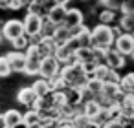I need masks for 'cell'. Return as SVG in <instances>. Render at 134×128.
<instances>
[{
  "label": "cell",
  "instance_id": "5bb4252c",
  "mask_svg": "<svg viewBox=\"0 0 134 128\" xmlns=\"http://www.w3.org/2000/svg\"><path fill=\"white\" fill-rule=\"evenodd\" d=\"M72 37H74V31H72V28H68L66 24H59L57 29H55V33H53V40L57 42V46L66 44Z\"/></svg>",
  "mask_w": 134,
  "mask_h": 128
},
{
  "label": "cell",
  "instance_id": "4dcf8cb0",
  "mask_svg": "<svg viewBox=\"0 0 134 128\" xmlns=\"http://www.w3.org/2000/svg\"><path fill=\"white\" fill-rule=\"evenodd\" d=\"M103 128H125V124L119 119H112V121H107Z\"/></svg>",
  "mask_w": 134,
  "mask_h": 128
},
{
  "label": "cell",
  "instance_id": "cb8c5ba5",
  "mask_svg": "<svg viewBox=\"0 0 134 128\" xmlns=\"http://www.w3.org/2000/svg\"><path fill=\"white\" fill-rule=\"evenodd\" d=\"M121 88L127 93H134V71H130V73L121 77Z\"/></svg>",
  "mask_w": 134,
  "mask_h": 128
},
{
  "label": "cell",
  "instance_id": "4316f807",
  "mask_svg": "<svg viewBox=\"0 0 134 128\" xmlns=\"http://www.w3.org/2000/svg\"><path fill=\"white\" fill-rule=\"evenodd\" d=\"M123 2H125V0H99V6L119 11V8H121V4H123Z\"/></svg>",
  "mask_w": 134,
  "mask_h": 128
},
{
  "label": "cell",
  "instance_id": "ba28073f",
  "mask_svg": "<svg viewBox=\"0 0 134 128\" xmlns=\"http://www.w3.org/2000/svg\"><path fill=\"white\" fill-rule=\"evenodd\" d=\"M9 64L13 66V71H19V73H24L26 71V66H28V57H26V51H20V50H11L6 53Z\"/></svg>",
  "mask_w": 134,
  "mask_h": 128
},
{
  "label": "cell",
  "instance_id": "5b68a950",
  "mask_svg": "<svg viewBox=\"0 0 134 128\" xmlns=\"http://www.w3.org/2000/svg\"><path fill=\"white\" fill-rule=\"evenodd\" d=\"M42 19H44V15H41V13L26 11V17L22 19L24 28H26V35H30V37L41 35L42 33Z\"/></svg>",
  "mask_w": 134,
  "mask_h": 128
},
{
  "label": "cell",
  "instance_id": "e0dca14e",
  "mask_svg": "<svg viewBox=\"0 0 134 128\" xmlns=\"http://www.w3.org/2000/svg\"><path fill=\"white\" fill-rule=\"evenodd\" d=\"M75 55H77V60L79 62H94L96 60V48L94 46H85V48H79L77 51H75Z\"/></svg>",
  "mask_w": 134,
  "mask_h": 128
},
{
  "label": "cell",
  "instance_id": "1f68e13d",
  "mask_svg": "<svg viewBox=\"0 0 134 128\" xmlns=\"http://www.w3.org/2000/svg\"><path fill=\"white\" fill-rule=\"evenodd\" d=\"M59 128H79V126L75 124L74 119H61V126Z\"/></svg>",
  "mask_w": 134,
  "mask_h": 128
},
{
  "label": "cell",
  "instance_id": "d590c367",
  "mask_svg": "<svg viewBox=\"0 0 134 128\" xmlns=\"http://www.w3.org/2000/svg\"><path fill=\"white\" fill-rule=\"evenodd\" d=\"M81 2H88V0H81Z\"/></svg>",
  "mask_w": 134,
  "mask_h": 128
},
{
  "label": "cell",
  "instance_id": "836d02e7",
  "mask_svg": "<svg viewBox=\"0 0 134 128\" xmlns=\"http://www.w3.org/2000/svg\"><path fill=\"white\" fill-rule=\"evenodd\" d=\"M11 128H30V124L28 123H24V121H20V123H17L15 126H11Z\"/></svg>",
  "mask_w": 134,
  "mask_h": 128
},
{
  "label": "cell",
  "instance_id": "603a6c76",
  "mask_svg": "<svg viewBox=\"0 0 134 128\" xmlns=\"http://www.w3.org/2000/svg\"><path fill=\"white\" fill-rule=\"evenodd\" d=\"M86 88H88L94 95H97V93L103 92V88H105V81H101V79H97V77H90L88 82H86Z\"/></svg>",
  "mask_w": 134,
  "mask_h": 128
},
{
  "label": "cell",
  "instance_id": "9a60e30c",
  "mask_svg": "<svg viewBox=\"0 0 134 128\" xmlns=\"http://www.w3.org/2000/svg\"><path fill=\"white\" fill-rule=\"evenodd\" d=\"M64 24H66L68 28L74 29V28L85 24V17H83V13H81L79 9H75V8H68V13H66V19H64Z\"/></svg>",
  "mask_w": 134,
  "mask_h": 128
},
{
  "label": "cell",
  "instance_id": "30bf717a",
  "mask_svg": "<svg viewBox=\"0 0 134 128\" xmlns=\"http://www.w3.org/2000/svg\"><path fill=\"white\" fill-rule=\"evenodd\" d=\"M105 53H107V64L110 66V68H114V70H121V68H125V55L121 53V51H118L114 46L112 48H107L105 50Z\"/></svg>",
  "mask_w": 134,
  "mask_h": 128
},
{
  "label": "cell",
  "instance_id": "f546056e",
  "mask_svg": "<svg viewBox=\"0 0 134 128\" xmlns=\"http://www.w3.org/2000/svg\"><path fill=\"white\" fill-rule=\"evenodd\" d=\"M97 66H99V64H97L96 60H94V62H85V64H83V68H85V71H86V75H88V77H94V73H96Z\"/></svg>",
  "mask_w": 134,
  "mask_h": 128
},
{
  "label": "cell",
  "instance_id": "484cf974",
  "mask_svg": "<svg viewBox=\"0 0 134 128\" xmlns=\"http://www.w3.org/2000/svg\"><path fill=\"white\" fill-rule=\"evenodd\" d=\"M50 84H52V90H55V92H59V90H66V88H68V84H66V81L63 79L61 73L55 75V77H52V79H50Z\"/></svg>",
  "mask_w": 134,
  "mask_h": 128
},
{
  "label": "cell",
  "instance_id": "4fadbf2b",
  "mask_svg": "<svg viewBox=\"0 0 134 128\" xmlns=\"http://www.w3.org/2000/svg\"><path fill=\"white\" fill-rule=\"evenodd\" d=\"M101 112H103V106L99 104V101H97L96 97L83 102V113L88 115L90 119H97V117L101 115Z\"/></svg>",
  "mask_w": 134,
  "mask_h": 128
},
{
  "label": "cell",
  "instance_id": "6da1fadb",
  "mask_svg": "<svg viewBox=\"0 0 134 128\" xmlns=\"http://www.w3.org/2000/svg\"><path fill=\"white\" fill-rule=\"evenodd\" d=\"M61 75L63 79L66 81L68 88L72 86H77V88H85L86 82H88V75L83 68V62H68V64H63L61 68Z\"/></svg>",
  "mask_w": 134,
  "mask_h": 128
},
{
  "label": "cell",
  "instance_id": "3957f363",
  "mask_svg": "<svg viewBox=\"0 0 134 128\" xmlns=\"http://www.w3.org/2000/svg\"><path fill=\"white\" fill-rule=\"evenodd\" d=\"M26 57H28V66H26V75L30 77H39L41 75V66H42V57L39 53L37 44H30L26 50Z\"/></svg>",
  "mask_w": 134,
  "mask_h": 128
},
{
  "label": "cell",
  "instance_id": "2e32d148",
  "mask_svg": "<svg viewBox=\"0 0 134 128\" xmlns=\"http://www.w3.org/2000/svg\"><path fill=\"white\" fill-rule=\"evenodd\" d=\"M20 121H24V113H20L19 110H6L4 113H2V126H15L17 123H20Z\"/></svg>",
  "mask_w": 134,
  "mask_h": 128
},
{
  "label": "cell",
  "instance_id": "9c48e42d",
  "mask_svg": "<svg viewBox=\"0 0 134 128\" xmlns=\"http://www.w3.org/2000/svg\"><path fill=\"white\" fill-rule=\"evenodd\" d=\"M17 101H19V104H22L24 108H35V106H37V101H39V95H37V92L33 90V86H24V88L19 90Z\"/></svg>",
  "mask_w": 134,
  "mask_h": 128
},
{
  "label": "cell",
  "instance_id": "8fae6325",
  "mask_svg": "<svg viewBox=\"0 0 134 128\" xmlns=\"http://www.w3.org/2000/svg\"><path fill=\"white\" fill-rule=\"evenodd\" d=\"M66 104L77 108L85 102V95H83V88H77V86H72V88H66Z\"/></svg>",
  "mask_w": 134,
  "mask_h": 128
},
{
  "label": "cell",
  "instance_id": "277c9868",
  "mask_svg": "<svg viewBox=\"0 0 134 128\" xmlns=\"http://www.w3.org/2000/svg\"><path fill=\"white\" fill-rule=\"evenodd\" d=\"M26 33V28H24V20H17V19H11L4 24L2 28V42H11L15 40L17 37L24 35Z\"/></svg>",
  "mask_w": 134,
  "mask_h": 128
},
{
  "label": "cell",
  "instance_id": "d4e9b609",
  "mask_svg": "<svg viewBox=\"0 0 134 128\" xmlns=\"http://www.w3.org/2000/svg\"><path fill=\"white\" fill-rule=\"evenodd\" d=\"M13 73V66L9 64V60H8V57L4 55L2 59H0V77H9Z\"/></svg>",
  "mask_w": 134,
  "mask_h": 128
},
{
  "label": "cell",
  "instance_id": "8992f818",
  "mask_svg": "<svg viewBox=\"0 0 134 128\" xmlns=\"http://www.w3.org/2000/svg\"><path fill=\"white\" fill-rule=\"evenodd\" d=\"M61 60L55 57V55H50V57H44L42 59V66H41V75L39 77H44V79H52L55 75L61 73Z\"/></svg>",
  "mask_w": 134,
  "mask_h": 128
},
{
  "label": "cell",
  "instance_id": "44dd1931",
  "mask_svg": "<svg viewBox=\"0 0 134 128\" xmlns=\"http://www.w3.org/2000/svg\"><path fill=\"white\" fill-rule=\"evenodd\" d=\"M41 119H42V115H41V112H39L37 108H28V110L24 112V123H28L30 126L41 123Z\"/></svg>",
  "mask_w": 134,
  "mask_h": 128
},
{
  "label": "cell",
  "instance_id": "8d00e7d4",
  "mask_svg": "<svg viewBox=\"0 0 134 128\" xmlns=\"http://www.w3.org/2000/svg\"><path fill=\"white\" fill-rule=\"evenodd\" d=\"M2 128H9V126H2Z\"/></svg>",
  "mask_w": 134,
  "mask_h": 128
},
{
  "label": "cell",
  "instance_id": "d6986e66",
  "mask_svg": "<svg viewBox=\"0 0 134 128\" xmlns=\"http://www.w3.org/2000/svg\"><path fill=\"white\" fill-rule=\"evenodd\" d=\"M116 17H118V11L116 9H110V8H103L99 13H97V20L101 24H114L116 22Z\"/></svg>",
  "mask_w": 134,
  "mask_h": 128
},
{
  "label": "cell",
  "instance_id": "ac0fdd59",
  "mask_svg": "<svg viewBox=\"0 0 134 128\" xmlns=\"http://www.w3.org/2000/svg\"><path fill=\"white\" fill-rule=\"evenodd\" d=\"M33 90L37 92V95L39 97H44L46 93H50L52 92V84H50V79H44V77H39L33 84Z\"/></svg>",
  "mask_w": 134,
  "mask_h": 128
},
{
  "label": "cell",
  "instance_id": "e575fe53",
  "mask_svg": "<svg viewBox=\"0 0 134 128\" xmlns=\"http://www.w3.org/2000/svg\"><path fill=\"white\" fill-rule=\"evenodd\" d=\"M55 4H61V6H68L70 4V0H53Z\"/></svg>",
  "mask_w": 134,
  "mask_h": 128
},
{
  "label": "cell",
  "instance_id": "83f0119b",
  "mask_svg": "<svg viewBox=\"0 0 134 128\" xmlns=\"http://www.w3.org/2000/svg\"><path fill=\"white\" fill-rule=\"evenodd\" d=\"M108 71H110V66H108V64H99L97 70H96V73H94V77H97V79H101V81H107Z\"/></svg>",
  "mask_w": 134,
  "mask_h": 128
},
{
  "label": "cell",
  "instance_id": "d6a6232c",
  "mask_svg": "<svg viewBox=\"0 0 134 128\" xmlns=\"http://www.w3.org/2000/svg\"><path fill=\"white\" fill-rule=\"evenodd\" d=\"M103 126H105V124H103V123H99L97 119H90V121H88V124H86L85 128H103Z\"/></svg>",
  "mask_w": 134,
  "mask_h": 128
},
{
  "label": "cell",
  "instance_id": "7402d4cb",
  "mask_svg": "<svg viewBox=\"0 0 134 128\" xmlns=\"http://www.w3.org/2000/svg\"><path fill=\"white\" fill-rule=\"evenodd\" d=\"M119 26L123 28V31H134V13H121L119 17Z\"/></svg>",
  "mask_w": 134,
  "mask_h": 128
},
{
  "label": "cell",
  "instance_id": "7a4b0ae2",
  "mask_svg": "<svg viewBox=\"0 0 134 128\" xmlns=\"http://www.w3.org/2000/svg\"><path fill=\"white\" fill-rule=\"evenodd\" d=\"M114 42H116V33L110 24L99 22L96 28H92V46L107 50V48H112Z\"/></svg>",
  "mask_w": 134,
  "mask_h": 128
},
{
  "label": "cell",
  "instance_id": "7c38bea8",
  "mask_svg": "<svg viewBox=\"0 0 134 128\" xmlns=\"http://www.w3.org/2000/svg\"><path fill=\"white\" fill-rule=\"evenodd\" d=\"M66 13H68V6H61V4H53L50 9H48V17L59 26V24H64V19H66Z\"/></svg>",
  "mask_w": 134,
  "mask_h": 128
},
{
  "label": "cell",
  "instance_id": "f35d334b",
  "mask_svg": "<svg viewBox=\"0 0 134 128\" xmlns=\"http://www.w3.org/2000/svg\"><path fill=\"white\" fill-rule=\"evenodd\" d=\"M132 35H134V31H132Z\"/></svg>",
  "mask_w": 134,
  "mask_h": 128
},
{
  "label": "cell",
  "instance_id": "52a82bcc",
  "mask_svg": "<svg viewBox=\"0 0 134 128\" xmlns=\"http://www.w3.org/2000/svg\"><path fill=\"white\" fill-rule=\"evenodd\" d=\"M114 48H116L118 51H121L125 57L132 55V53H134V35H132L130 31H123L119 37H116Z\"/></svg>",
  "mask_w": 134,
  "mask_h": 128
},
{
  "label": "cell",
  "instance_id": "ffe728a7",
  "mask_svg": "<svg viewBox=\"0 0 134 128\" xmlns=\"http://www.w3.org/2000/svg\"><path fill=\"white\" fill-rule=\"evenodd\" d=\"M9 44H11V48H13V50H20V51H26V50H28V46L31 44V37L24 33V35L17 37L15 40H11Z\"/></svg>",
  "mask_w": 134,
  "mask_h": 128
},
{
  "label": "cell",
  "instance_id": "74e56055",
  "mask_svg": "<svg viewBox=\"0 0 134 128\" xmlns=\"http://www.w3.org/2000/svg\"><path fill=\"white\" fill-rule=\"evenodd\" d=\"M130 57H132V59H134V53H132V55H130Z\"/></svg>",
  "mask_w": 134,
  "mask_h": 128
},
{
  "label": "cell",
  "instance_id": "f1b7e54d",
  "mask_svg": "<svg viewBox=\"0 0 134 128\" xmlns=\"http://www.w3.org/2000/svg\"><path fill=\"white\" fill-rule=\"evenodd\" d=\"M119 70H114V68H110V71H108V75H107V81L105 82H118V84H121V77H119V73H118Z\"/></svg>",
  "mask_w": 134,
  "mask_h": 128
}]
</instances>
